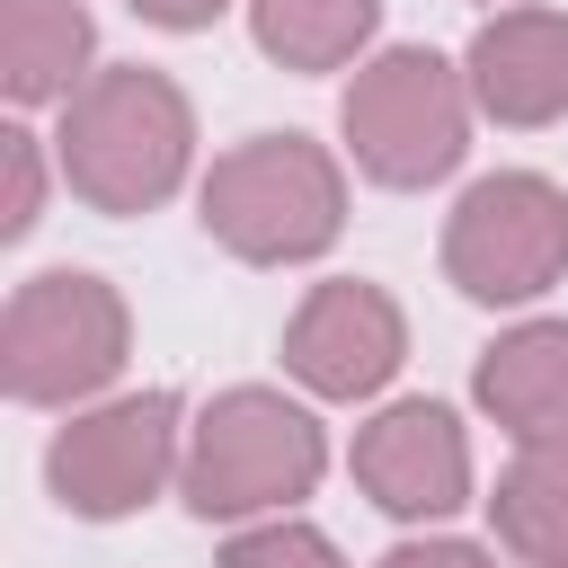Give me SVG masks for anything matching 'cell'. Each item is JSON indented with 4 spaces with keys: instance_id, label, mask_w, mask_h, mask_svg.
Here are the masks:
<instances>
[{
    "instance_id": "12",
    "label": "cell",
    "mask_w": 568,
    "mask_h": 568,
    "mask_svg": "<svg viewBox=\"0 0 568 568\" xmlns=\"http://www.w3.org/2000/svg\"><path fill=\"white\" fill-rule=\"evenodd\" d=\"M497 532H506L524 559L568 568V435L524 444V462H515L506 488H497Z\"/></svg>"
},
{
    "instance_id": "10",
    "label": "cell",
    "mask_w": 568,
    "mask_h": 568,
    "mask_svg": "<svg viewBox=\"0 0 568 568\" xmlns=\"http://www.w3.org/2000/svg\"><path fill=\"white\" fill-rule=\"evenodd\" d=\"M470 98L497 124H550L568 106V18L550 9H506L470 44Z\"/></svg>"
},
{
    "instance_id": "13",
    "label": "cell",
    "mask_w": 568,
    "mask_h": 568,
    "mask_svg": "<svg viewBox=\"0 0 568 568\" xmlns=\"http://www.w3.org/2000/svg\"><path fill=\"white\" fill-rule=\"evenodd\" d=\"M89 62V18L71 0H9V98H71Z\"/></svg>"
},
{
    "instance_id": "17",
    "label": "cell",
    "mask_w": 568,
    "mask_h": 568,
    "mask_svg": "<svg viewBox=\"0 0 568 568\" xmlns=\"http://www.w3.org/2000/svg\"><path fill=\"white\" fill-rule=\"evenodd\" d=\"M382 568H497V559L470 550V541H426V550H390Z\"/></svg>"
},
{
    "instance_id": "1",
    "label": "cell",
    "mask_w": 568,
    "mask_h": 568,
    "mask_svg": "<svg viewBox=\"0 0 568 568\" xmlns=\"http://www.w3.org/2000/svg\"><path fill=\"white\" fill-rule=\"evenodd\" d=\"M186 98L160 71H106L98 89L71 98L62 124V178L98 213H142L186 178Z\"/></svg>"
},
{
    "instance_id": "11",
    "label": "cell",
    "mask_w": 568,
    "mask_h": 568,
    "mask_svg": "<svg viewBox=\"0 0 568 568\" xmlns=\"http://www.w3.org/2000/svg\"><path fill=\"white\" fill-rule=\"evenodd\" d=\"M479 399H488L497 426H515L524 444L568 435V320H541V328H515L506 346H488Z\"/></svg>"
},
{
    "instance_id": "18",
    "label": "cell",
    "mask_w": 568,
    "mask_h": 568,
    "mask_svg": "<svg viewBox=\"0 0 568 568\" xmlns=\"http://www.w3.org/2000/svg\"><path fill=\"white\" fill-rule=\"evenodd\" d=\"M151 27H204V18H222V0H133Z\"/></svg>"
},
{
    "instance_id": "5",
    "label": "cell",
    "mask_w": 568,
    "mask_h": 568,
    "mask_svg": "<svg viewBox=\"0 0 568 568\" xmlns=\"http://www.w3.org/2000/svg\"><path fill=\"white\" fill-rule=\"evenodd\" d=\"M444 266L470 302H524L568 266V195L550 178H488L444 231Z\"/></svg>"
},
{
    "instance_id": "14",
    "label": "cell",
    "mask_w": 568,
    "mask_h": 568,
    "mask_svg": "<svg viewBox=\"0 0 568 568\" xmlns=\"http://www.w3.org/2000/svg\"><path fill=\"white\" fill-rule=\"evenodd\" d=\"M382 0H257V44L293 71H337L373 36Z\"/></svg>"
},
{
    "instance_id": "4",
    "label": "cell",
    "mask_w": 568,
    "mask_h": 568,
    "mask_svg": "<svg viewBox=\"0 0 568 568\" xmlns=\"http://www.w3.org/2000/svg\"><path fill=\"white\" fill-rule=\"evenodd\" d=\"M462 133H470V106H462V80L453 62L435 53H382L373 71H355L346 89V142L364 160V178L382 186H426L462 160Z\"/></svg>"
},
{
    "instance_id": "3",
    "label": "cell",
    "mask_w": 568,
    "mask_h": 568,
    "mask_svg": "<svg viewBox=\"0 0 568 568\" xmlns=\"http://www.w3.org/2000/svg\"><path fill=\"white\" fill-rule=\"evenodd\" d=\"M328 444L320 426L275 399V390H231L204 408L195 444H186V506L195 515H257V506H293L311 497Z\"/></svg>"
},
{
    "instance_id": "15",
    "label": "cell",
    "mask_w": 568,
    "mask_h": 568,
    "mask_svg": "<svg viewBox=\"0 0 568 568\" xmlns=\"http://www.w3.org/2000/svg\"><path fill=\"white\" fill-rule=\"evenodd\" d=\"M222 568H337V550L311 524H266V532H240L222 550Z\"/></svg>"
},
{
    "instance_id": "8",
    "label": "cell",
    "mask_w": 568,
    "mask_h": 568,
    "mask_svg": "<svg viewBox=\"0 0 568 568\" xmlns=\"http://www.w3.org/2000/svg\"><path fill=\"white\" fill-rule=\"evenodd\" d=\"M399 346H408V328H399L390 293H373V284H320L284 328V364L328 399L382 390L399 373Z\"/></svg>"
},
{
    "instance_id": "9",
    "label": "cell",
    "mask_w": 568,
    "mask_h": 568,
    "mask_svg": "<svg viewBox=\"0 0 568 568\" xmlns=\"http://www.w3.org/2000/svg\"><path fill=\"white\" fill-rule=\"evenodd\" d=\"M355 479L373 488V506L390 515H453L470 497V444L453 426V408L435 399H399L355 435Z\"/></svg>"
},
{
    "instance_id": "7",
    "label": "cell",
    "mask_w": 568,
    "mask_h": 568,
    "mask_svg": "<svg viewBox=\"0 0 568 568\" xmlns=\"http://www.w3.org/2000/svg\"><path fill=\"white\" fill-rule=\"evenodd\" d=\"M169 462H178V399L142 390V399H115V408L62 426L53 488H62L71 515H124L169 479Z\"/></svg>"
},
{
    "instance_id": "16",
    "label": "cell",
    "mask_w": 568,
    "mask_h": 568,
    "mask_svg": "<svg viewBox=\"0 0 568 568\" xmlns=\"http://www.w3.org/2000/svg\"><path fill=\"white\" fill-rule=\"evenodd\" d=\"M36 222V133H9V231Z\"/></svg>"
},
{
    "instance_id": "2",
    "label": "cell",
    "mask_w": 568,
    "mask_h": 568,
    "mask_svg": "<svg viewBox=\"0 0 568 568\" xmlns=\"http://www.w3.org/2000/svg\"><path fill=\"white\" fill-rule=\"evenodd\" d=\"M337 169L328 151H311L302 133H257L240 151L213 160L204 178V231L257 266H284V257H311L337 240Z\"/></svg>"
},
{
    "instance_id": "6",
    "label": "cell",
    "mask_w": 568,
    "mask_h": 568,
    "mask_svg": "<svg viewBox=\"0 0 568 568\" xmlns=\"http://www.w3.org/2000/svg\"><path fill=\"white\" fill-rule=\"evenodd\" d=\"M115 364H124V311L98 275H36L9 302V390L18 399L98 390Z\"/></svg>"
}]
</instances>
